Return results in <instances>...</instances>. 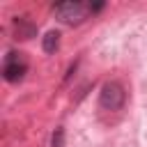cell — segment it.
Segmentation results:
<instances>
[{
  "instance_id": "cell-3",
  "label": "cell",
  "mask_w": 147,
  "mask_h": 147,
  "mask_svg": "<svg viewBox=\"0 0 147 147\" xmlns=\"http://www.w3.org/2000/svg\"><path fill=\"white\" fill-rule=\"evenodd\" d=\"M53 11L64 23H78L90 11V5H83V2H60V5L53 7Z\"/></svg>"
},
{
  "instance_id": "cell-4",
  "label": "cell",
  "mask_w": 147,
  "mask_h": 147,
  "mask_svg": "<svg viewBox=\"0 0 147 147\" xmlns=\"http://www.w3.org/2000/svg\"><path fill=\"white\" fill-rule=\"evenodd\" d=\"M34 34H37V25L32 21H28L25 16L14 18V39H32Z\"/></svg>"
},
{
  "instance_id": "cell-2",
  "label": "cell",
  "mask_w": 147,
  "mask_h": 147,
  "mask_svg": "<svg viewBox=\"0 0 147 147\" xmlns=\"http://www.w3.org/2000/svg\"><path fill=\"white\" fill-rule=\"evenodd\" d=\"M28 71V62L23 57V53H16V51H9L7 57H5V64H2V76L5 80L9 83H18Z\"/></svg>"
},
{
  "instance_id": "cell-1",
  "label": "cell",
  "mask_w": 147,
  "mask_h": 147,
  "mask_svg": "<svg viewBox=\"0 0 147 147\" xmlns=\"http://www.w3.org/2000/svg\"><path fill=\"white\" fill-rule=\"evenodd\" d=\"M126 101V92L119 83H106L99 94V106L103 110H119Z\"/></svg>"
},
{
  "instance_id": "cell-5",
  "label": "cell",
  "mask_w": 147,
  "mask_h": 147,
  "mask_svg": "<svg viewBox=\"0 0 147 147\" xmlns=\"http://www.w3.org/2000/svg\"><path fill=\"white\" fill-rule=\"evenodd\" d=\"M41 46H44V51H46V53H55V48L60 46V32H55V30L46 32V37H44Z\"/></svg>"
},
{
  "instance_id": "cell-6",
  "label": "cell",
  "mask_w": 147,
  "mask_h": 147,
  "mask_svg": "<svg viewBox=\"0 0 147 147\" xmlns=\"http://www.w3.org/2000/svg\"><path fill=\"white\" fill-rule=\"evenodd\" d=\"M51 147H64V129H55L53 138H51Z\"/></svg>"
}]
</instances>
